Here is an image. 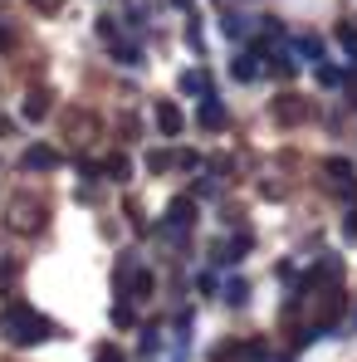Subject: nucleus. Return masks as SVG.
Listing matches in <instances>:
<instances>
[{"mask_svg":"<svg viewBox=\"0 0 357 362\" xmlns=\"http://www.w3.org/2000/svg\"><path fill=\"white\" fill-rule=\"evenodd\" d=\"M0 333L10 338V343H40V338H49L54 333V323L49 318H40L35 308H25V303H10L5 313H0Z\"/></svg>","mask_w":357,"mask_h":362,"instance_id":"obj_1","label":"nucleus"},{"mask_svg":"<svg viewBox=\"0 0 357 362\" xmlns=\"http://www.w3.org/2000/svg\"><path fill=\"white\" fill-rule=\"evenodd\" d=\"M323 177H328L333 196H338L343 206H357V167L348 157H328V162H323Z\"/></svg>","mask_w":357,"mask_h":362,"instance_id":"obj_2","label":"nucleus"},{"mask_svg":"<svg viewBox=\"0 0 357 362\" xmlns=\"http://www.w3.org/2000/svg\"><path fill=\"white\" fill-rule=\"evenodd\" d=\"M274 118L284 122V127H298V122L313 118V103L298 98V93H279V98H274Z\"/></svg>","mask_w":357,"mask_h":362,"instance_id":"obj_3","label":"nucleus"},{"mask_svg":"<svg viewBox=\"0 0 357 362\" xmlns=\"http://www.w3.org/2000/svg\"><path fill=\"white\" fill-rule=\"evenodd\" d=\"M343 308H348L343 284H328V289H323V303H318V328H323V333H333V323L343 318Z\"/></svg>","mask_w":357,"mask_h":362,"instance_id":"obj_4","label":"nucleus"},{"mask_svg":"<svg viewBox=\"0 0 357 362\" xmlns=\"http://www.w3.org/2000/svg\"><path fill=\"white\" fill-rule=\"evenodd\" d=\"M196 226V201L191 196H177L172 206H167V230L177 235V230H191Z\"/></svg>","mask_w":357,"mask_h":362,"instance_id":"obj_5","label":"nucleus"},{"mask_svg":"<svg viewBox=\"0 0 357 362\" xmlns=\"http://www.w3.org/2000/svg\"><path fill=\"white\" fill-rule=\"evenodd\" d=\"M196 118H201V127H211V132H221V127L230 122V113H226V103H221L216 93H206V98H201V113H196Z\"/></svg>","mask_w":357,"mask_h":362,"instance_id":"obj_6","label":"nucleus"},{"mask_svg":"<svg viewBox=\"0 0 357 362\" xmlns=\"http://www.w3.org/2000/svg\"><path fill=\"white\" fill-rule=\"evenodd\" d=\"M157 127H162V137H181V127H186V118H181V108L177 103H157Z\"/></svg>","mask_w":357,"mask_h":362,"instance_id":"obj_7","label":"nucleus"},{"mask_svg":"<svg viewBox=\"0 0 357 362\" xmlns=\"http://www.w3.org/2000/svg\"><path fill=\"white\" fill-rule=\"evenodd\" d=\"M20 167H25V172H49V167H59V152H54V147H30V152L20 157Z\"/></svg>","mask_w":357,"mask_h":362,"instance_id":"obj_8","label":"nucleus"},{"mask_svg":"<svg viewBox=\"0 0 357 362\" xmlns=\"http://www.w3.org/2000/svg\"><path fill=\"white\" fill-rule=\"evenodd\" d=\"M230 74H235L240 83H254V78H259V49H240L235 64H230Z\"/></svg>","mask_w":357,"mask_h":362,"instance_id":"obj_9","label":"nucleus"},{"mask_svg":"<svg viewBox=\"0 0 357 362\" xmlns=\"http://www.w3.org/2000/svg\"><path fill=\"white\" fill-rule=\"evenodd\" d=\"M269 74H279V78H294V74H298L294 54H284V49H274V54H269Z\"/></svg>","mask_w":357,"mask_h":362,"instance_id":"obj_10","label":"nucleus"},{"mask_svg":"<svg viewBox=\"0 0 357 362\" xmlns=\"http://www.w3.org/2000/svg\"><path fill=\"white\" fill-rule=\"evenodd\" d=\"M211 362H245V343H221V348H211Z\"/></svg>","mask_w":357,"mask_h":362,"instance_id":"obj_11","label":"nucleus"},{"mask_svg":"<svg viewBox=\"0 0 357 362\" xmlns=\"http://www.w3.org/2000/svg\"><path fill=\"white\" fill-rule=\"evenodd\" d=\"M103 172H108V177H113V181H127V177H132V162H127L122 152H113V157L103 162Z\"/></svg>","mask_w":357,"mask_h":362,"instance_id":"obj_12","label":"nucleus"},{"mask_svg":"<svg viewBox=\"0 0 357 362\" xmlns=\"http://www.w3.org/2000/svg\"><path fill=\"white\" fill-rule=\"evenodd\" d=\"M45 113H49V93H30V98H25V118L40 122Z\"/></svg>","mask_w":357,"mask_h":362,"instance_id":"obj_13","label":"nucleus"},{"mask_svg":"<svg viewBox=\"0 0 357 362\" xmlns=\"http://www.w3.org/2000/svg\"><path fill=\"white\" fill-rule=\"evenodd\" d=\"M343 78H348V74H343L338 64H323V59H318V83H323V88H338Z\"/></svg>","mask_w":357,"mask_h":362,"instance_id":"obj_14","label":"nucleus"},{"mask_svg":"<svg viewBox=\"0 0 357 362\" xmlns=\"http://www.w3.org/2000/svg\"><path fill=\"white\" fill-rule=\"evenodd\" d=\"M152 289H157V279L142 269V274H132V299H152Z\"/></svg>","mask_w":357,"mask_h":362,"instance_id":"obj_15","label":"nucleus"},{"mask_svg":"<svg viewBox=\"0 0 357 362\" xmlns=\"http://www.w3.org/2000/svg\"><path fill=\"white\" fill-rule=\"evenodd\" d=\"M338 45L357 59V25H353V20H343V25H338Z\"/></svg>","mask_w":357,"mask_h":362,"instance_id":"obj_16","label":"nucleus"},{"mask_svg":"<svg viewBox=\"0 0 357 362\" xmlns=\"http://www.w3.org/2000/svg\"><path fill=\"white\" fill-rule=\"evenodd\" d=\"M226 299L235 303V308H240V303H250V284H245V279H230V284H226Z\"/></svg>","mask_w":357,"mask_h":362,"instance_id":"obj_17","label":"nucleus"},{"mask_svg":"<svg viewBox=\"0 0 357 362\" xmlns=\"http://www.w3.org/2000/svg\"><path fill=\"white\" fill-rule=\"evenodd\" d=\"M167 167H177L172 152H152V157H147V172H167Z\"/></svg>","mask_w":357,"mask_h":362,"instance_id":"obj_18","label":"nucleus"},{"mask_svg":"<svg viewBox=\"0 0 357 362\" xmlns=\"http://www.w3.org/2000/svg\"><path fill=\"white\" fill-rule=\"evenodd\" d=\"M113 54H118V64H142V49L137 45H118Z\"/></svg>","mask_w":357,"mask_h":362,"instance_id":"obj_19","label":"nucleus"},{"mask_svg":"<svg viewBox=\"0 0 357 362\" xmlns=\"http://www.w3.org/2000/svg\"><path fill=\"white\" fill-rule=\"evenodd\" d=\"M226 35H230V40H240V35H250V25H245L240 15H226Z\"/></svg>","mask_w":357,"mask_h":362,"instance_id":"obj_20","label":"nucleus"},{"mask_svg":"<svg viewBox=\"0 0 357 362\" xmlns=\"http://www.w3.org/2000/svg\"><path fill=\"white\" fill-rule=\"evenodd\" d=\"M298 49H303L308 59H318V54H323V45H318V35H303V40H298Z\"/></svg>","mask_w":357,"mask_h":362,"instance_id":"obj_21","label":"nucleus"},{"mask_svg":"<svg viewBox=\"0 0 357 362\" xmlns=\"http://www.w3.org/2000/svg\"><path fill=\"white\" fill-rule=\"evenodd\" d=\"M343 235L357 240V206H348V216H343Z\"/></svg>","mask_w":357,"mask_h":362,"instance_id":"obj_22","label":"nucleus"},{"mask_svg":"<svg viewBox=\"0 0 357 362\" xmlns=\"http://www.w3.org/2000/svg\"><path fill=\"white\" fill-rule=\"evenodd\" d=\"M98 35H103V40H118V20L103 15V20H98Z\"/></svg>","mask_w":357,"mask_h":362,"instance_id":"obj_23","label":"nucleus"},{"mask_svg":"<svg viewBox=\"0 0 357 362\" xmlns=\"http://www.w3.org/2000/svg\"><path fill=\"white\" fill-rule=\"evenodd\" d=\"M113 323H118V328H127V323H132V308H127V303H118V308H113Z\"/></svg>","mask_w":357,"mask_h":362,"instance_id":"obj_24","label":"nucleus"},{"mask_svg":"<svg viewBox=\"0 0 357 362\" xmlns=\"http://www.w3.org/2000/svg\"><path fill=\"white\" fill-rule=\"evenodd\" d=\"M35 5H40V10H59L64 0H35Z\"/></svg>","mask_w":357,"mask_h":362,"instance_id":"obj_25","label":"nucleus"},{"mask_svg":"<svg viewBox=\"0 0 357 362\" xmlns=\"http://www.w3.org/2000/svg\"><path fill=\"white\" fill-rule=\"evenodd\" d=\"M5 127H10V122H5V118H0V132H5Z\"/></svg>","mask_w":357,"mask_h":362,"instance_id":"obj_26","label":"nucleus"},{"mask_svg":"<svg viewBox=\"0 0 357 362\" xmlns=\"http://www.w3.org/2000/svg\"><path fill=\"white\" fill-rule=\"evenodd\" d=\"M177 5H191V0H177Z\"/></svg>","mask_w":357,"mask_h":362,"instance_id":"obj_27","label":"nucleus"},{"mask_svg":"<svg viewBox=\"0 0 357 362\" xmlns=\"http://www.w3.org/2000/svg\"><path fill=\"white\" fill-rule=\"evenodd\" d=\"M353 323H357V308H353Z\"/></svg>","mask_w":357,"mask_h":362,"instance_id":"obj_28","label":"nucleus"},{"mask_svg":"<svg viewBox=\"0 0 357 362\" xmlns=\"http://www.w3.org/2000/svg\"><path fill=\"white\" fill-rule=\"evenodd\" d=\"M353 108H357V98H353Z\"/></svg>","mask_w":357,"mask_h":362,"instance_id":"obj_29","label":"nucleus"}]
</instances>
